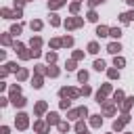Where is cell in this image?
<instances>
[{
	"mask_svg": "<svg viewBox=\"0 0 134 134\" xmlns=\"http://www.w3.org/2000/svg\"><path fill=\"white\" fill-rule=\"evenodd\" d=\"M6 71H17V63H8L6 65Z\"/></svg>",
	"mask_w": 134,
	"mask_h": 134,
	"instance_id": "42",
	"label": "cell"
},
{
	"mask_svg": "<svg viewBox=\"0 0 134 134\" xmlns=\"http://www.w3.org/2000/svg\"><path fill=\"white\" fill-rule=\"evenodd\" d=\"M17 80H27V69H19V73H17Z\"/></svg>",
	"mask_w": 134,
	"mask_h": 134,
	"instance_id": "27",
	"label": "cell"
},
{
	"mask_svg": "<svg viewBox=\"0 0 134 134\" xmlns=\"http://www.w3.org/2000/svg\"><path fill=\"white\" fill-rule=\"evenodd\" d=\"M105 67H107V65H105L103 59H100V61H94V69H96V71H105Z\"/></svg>",
	"mask_w": 134,
	"mask_h": 134,
	"instance_id": "19",
	"label": "cell"
},
{
	"mask_svg": "<svg viewBox=\"0 0 134 134\" xmlns=\"http://www.w3.org/2000/svg\"><path fill=\"white\" fill-rule=\"evenodd\" d=\"M80 92H82V94H84V96H86V94H90V92H92V90H90V86H84V88H82V90H80Z\"/></svg>",
	"mask_w": 134,
	"mask_h": 134,
	"instance_id": "44",
	"label": "cell"
},
{
	"mask_svg": "<svg viewBox=\"0 0 134 134\" xmlns=\"http://www.w3.org/2000/svg\"><path fill=\"white\" fill-rule=\"evenodd\" d=\"M88 21H92V23H96V21H98V15H96L94 10H90V13H88Z\"/></svg>",
	"mask_w": 134,
	"mask_h": 134,
	"instance_id": "24",
	"label": "cell"
},
{
	"mask_svg": "<svg viewBox=\"0 0 134 134\" xmlns=\"http://www.w3.org/2000/svg\"><path fill=\"white\" fill-rule=\"evenodd\" d=\"M103 111H105V115H113V111H115L113 103H103Z\"/></svg>",
	"mask_w": 134,
	"mask_h": 134,
	"instance_id": "12",
	"label": "cell"
},
{
	"mask_svg": "<svg viewBox=\"0 0 134 134\" xmlns=\"http://www.w3.org/2000/svg\"><path fill=\"white\" fill-rule=\"evenodd\" d=\"M65 4V0H48V8L50 10H57V8H61Z\"/></svg>",
	"mask_w": 134,
	"mask_h": 134,
	"instance_id": "8",
	"label": "cell"
},
{
	"mask_svg": "<svg viewBox=\"0 0 134 134\" xmlns=\"http://www.w3.org/2000/svg\"><path fill=\"white\" fill-rule=\"evenodd\" d=\"M31 86H34V88H42V77H40V75L34 77V80H31Z\"/></svg>",
	"mask_w": 134,
	"mask_h": 134,
	"instance_id": "23",
	"label": "cell"
},
{
	"mask_svg": "<svg viewBox=\"0 0 134 134\" xmlns=\"http://www.w3.org/2000/svg\"><path fill=\"white\" fill-rule=\"evenodd\" d=\"M65 69H67V71H73V69H75V61H67Z\"/></svg>",
	"mask_w": 134,
	"mask_h": 134,
	"instance_id": "35",
	"label": "cell"
},
{
	"mask_svg": "<svg viewBox=\"0 0 134 134\" xmlns=\"http://www.w3.org/2000/svg\"><path fill=\"white\" fill-rule=\"evenodd\" d=\"M88 52L96 54V52H98V44H96V42H90V44H88Z\"/></svg>",
	"mask_w": 134,
	"mask_h": 134,
	"instance_id": "20",
	"label": "cell"
},
{
	"mask_svg": "<svg viewBox=\"0 0 134 134\" xmlns=\"http://www.w3.org/2000/svg\"><path fill=\"white\" fill-rule=\"evenodd\" d=\"M77 10H80V2H73L71 4V13H77Z\"/></svg>",
	"mask_w": 134,
	"mask_h": 134,
	"instance_id": "43",
	"label": "cell"
},
{
	"mask_svg": "<svg viewBox=\"0 0 134 134\" xmlns=\"http://www.w3.org/2000/svg\"><path fill=\"white\" fill-rule=\"evenodd\" d=\"M80 134H88V132H80Z\"/></svg>",
	"mask_w": 134,
	"mask_h": 134,
	"instance_id": "50",
	"label": "cell"
},
{
	"mask_svg": "<svg viewBox=\"0 0 134 134\" xmlns=\"http://www.w3.org/2000/svg\"><path fill=\"white\" fill-rule=\"evenodd\" d=\"M46 124H48V126L61 124V121H59V113H48V115H46Z\"/></svg>",
	"mask_w": 134,
	"mask_h": 134,
	"instance_id": "7",
	"label": "cell"
},
{
	"mask_svg": "<svg viewBox=\"0 0 134 134\" xmlns=\"http://www.w3.org/2000/svg\"><path fill=\"white\" fill-rule=\"evenodd\" d=\"M134 19V10H130V13H121L119 15V21L121 23H128V21H132Z\"/></svg>",
	"mask_w": 134,
	"mask_h": 134,
	"instance_id": "11",
	"label": "cell"
},
{
	"mask_svg": "<svg viewBox=\"0 0 134 134\" xmlns=\"http://www.w3.org/2000/svg\"><path fill=\"white\" fill-rule=\"evenodd\" d=\"M98 92H100V94H109V92H111V86H109V84H105V86H103Z\"/></svg>",
	"mask_w": 134,
	"mask_h": 134,
	"instance_id": "36",
	"label": "cell"
},
{
	"mask_svg": "<svg viewBox=\"0 0 134 134\" xmlns=\"http://www.w3.org/2000/svg\"><path fill=\"white\" fill-rule=\"evenodd\" d=\"M46 61H48V63H54V61H57V52H48V54H46Z\"/></svg>",
	"mask_w": 134,
	"mask_h": 134,
	"instance_id": "31",
	"label": "cell"
},
{
	"mask_svg": "<svg viewBox=\"0 0 134 134\" xmlns=\"http://www.w3.org/2000/svg\"><path fill=\"white\" fill-rule=\"evenodd\" d=\"M69 107H71V100L69 98H63L61 100V109H69Z\"/></svg>",
	"mask_w": 134,
	"mask_h": 134,
	"instance_id": "33",
	"label": "cell"
},
{
	"mask_svg": "<svg viewBox=\"0 0 134 134\" xmlns=\"http://www.w3.org/2000/svg\"><path fill=\"white\" fill-rule=\"evenodd\" d=\"M23 2H25V0H15V8H17V6H23Z\"/></svg>",
	"mask_w": 134,
	"mask_h": 134,
	"instance_id": "47",
	"label": "cell"
},
{
	"mask_svg": "<svg viewBox=\"0 0 134 134\" xmlns=\"http://www.w3.org/2000/svg\"><path fill=\"white\" fill-rule=\"evenodd\" d=\"M119 50H121V44H119V42H111V44L107 46V52H111V54H117Z\"/></svg>",
	"mask_w": 134,
	"mask_h": 134,
	"instance_id": "6",
	"label": "cell"
},
{
	"mask_svg": "<svg viewBox=\"0 0 134 134\" xmlns=\"http://www.w3.org/2000/svg\"><path fill=\"white\" fill-rule=\"evenodd\" d=\"M59 130H61V132H67V130H69V124H59Z\"/></svg>",
	"mask_w": 134,
	"mask_h": 134,
	"instance_id": "45",
	"label": "cell"
},
{
	"mask_svg": "<svg viewBox=\"0 0 134 134\" xmlns=\"http://www.w3.org/2000/svg\"><path fill=\"white\" fill-rule=\"evenodd\" d=\"M113 63H115V67H124V65H126V59H121V57H115V61H113Z\"/></svg>",
	"mask_w": 134,
	"mask_h": 134,
	"instance_id": "26",
	"label": "cell"
},
{
	"mask_svg": "<svg viewBox=\"0 0 134 134\" xmlns=\"http://www.w3.org/2000/svg\"><path fill=\"white\" fill-rule=\"evenodd\" d=\"M2 15H4V19H13V13L8 8H2Z\"/></svg>",
	"mask_w": 134,
	"mask_h": 134,
	"instance_id": "39",
	"label": "cell"
},
{
	"mask_svg": "<svg viewBox=\"0 0 134 134\" xmlns=\"http://www.w3.org/2000/svg\"><path fill=\"white\" fill-rule=\"evenodd\" d=\"M46 73H48L50 77H57V75H59V69H57V67H48V69H46Z\"/></svg>",
	"mask_w": 134,
	"mask_h": 134,
	"instance_id": "21",
	"label": "cell"
},
{
	"mask_svg": "<svg viewBox=\"0 0 134 134\" xmlns=\"http://www.w3.org/2000/svg\"><path fill=\"white\" fill-rule=\"evenodd\" d=\"M84 115H88V109L86 107H80V109L69 111V119H77V117H84Z\"/></svg>",
	"mask_w": 134,
	"mask_h": 134,
	"instance_id": "4",
	"label": "cell"
},
{
	"mask_svg": "<svg viewBox=\"0 0 134 134\" xmlns=\"http://www.w3.org/2000/svg\"><path fill=\"white\" fill-rule=\"evenodd\" d=\"M98 2H103V0H88V4H90V6H96Z\"/></svg>",
	"mask_w": 134,
	"mask_h": 134,
	"instance_id": "46",
	"label": "cell"
},
{
	"mask_svg": "<svg viewBox=\"0 0 134 134\" xmlns=\"http://www.w3.org/2000/svg\"><path fill=\"white\" fill-rule=\"evenodd\" d=\"M77 80H80V82H86V80H88V73H86V71H77Z\"/></svg>",
	"mask_w": 134,
	"mask_h": 134,
	"instance_id": "32",
	"label": "cell"
},
{
	"mask_svg": "<svg viewBox=\"0 0 134 134\" xmlns=\"http://www.w3.org/2000/svg\"><path fill=\"white\" fill-rule=\"evenodd\" d=\"M34 128H36L40 134H46V132H48V126H46L44 121H36V124H34Z\"/></svg>",
	"mask_w": 134,
	"mask_h": 134,
	"instance_id": "10",
	"label": "cell"
},
{
	"mask_svg": "<svg viewBox=\"0 0 134 134\" xmlns=\"http://www.w3.org/2000/svg\"><path fill=\"white\" fill-rule=\"evenodd\" d=\"M96 36H98V38L109 36V27H107V25H98V27H96Z\"/></svg>",
	"mask_w": 134,
	"mask_h": 134,
	"instance_id": "9",
	"label": "cell"
},
{
	"mask_svg": "<svg viewBox=\"0 0 134 134\" xmlns=\"http://www.w3.org/2000/svg\"><path fill=\"white\" fill-rule=\"evenodd\" d=\"M126 2H128V4H132V6H134V0H126Z\"/></svg>",
	"mask_w": 134,
	"mask_h": 134,
	"instance_id": "49",
	"label": "cell"
},
{
	"mask_svg": "<svg viewBox=\"0 0 134 134\" xmlns=\"http://www.w3.org/2000/svg\"><path fill=\"white\" fill-rule=\"evenodd\" d=\"M134 105V96H130V98H126V103H121V111L124 113H128V109Z\"/></svg>",
	"mask_w": 134,
	"mask_h": 134,
	"instance_id": "13",
	"label": "cell"
},
{
	"mask_svg": "<svg viewBox=\"0 0 134 134\" xmlns=\"http://www.w3.org/2000/svg\"><path fill=\"white\" fill-rule=\"evenodd\" d=\"M40 44H42V40H40V38H31V42H29L31 50H38V48H40Z\"/></svg>",
	"mask_w": 134,
	"mask_h": 134,
	"instance_id": "17",
	"label": "cell"
},
{
	"mask_svg": "<svg viewBox=\"0 0 134 134\" xmlns=\"http://www.w3.org/2000/svg\"><path fill=\"white\" fill-rule=\"evenodd\" d=\"M128 121H130V115H128V113H124V115H121V119H115V121H113V130H115V132L124 130V126H126Z\"/></svg>",
	"mask_w": 134,
	"mask_h": 134,
	"instance_id": "3",
	"label": "cell"
},
{
	"mask_svg": "<svg viewBox=\"0 0 134 134\" xmlns=\"http://www.w3.org/2000/svg\"><path fill=\"white\" fill-rule=\"evenodd\" d=\"M0 132H2V134H8V128H6V126H2V130H0Z\"/></svg>",
	"mask_w": 134,
	"mask_h": 134,
	"instance_id": "48",
	"label": "cell"
},
{
	"mask_svg": "<svg viewBox=\"0 0 134 134\" xmlns=\"http://www.w3.org/2000/svg\"><path fill=\"white\" fill-rule=\"evenodd\" d=\"M82 57H84V52H80V50H75V52H73V61H80Z\"/></svg>",
	"mask_w": 134,
	"mask_h": 134,
	"instance_id": "41",
	"label": "cell"
},
{
	"mask_svg": "<svg viewBox=\"0 0 134 134\" xmlns=\"http://www.w3.org/2000/svg\"><path fill=\"white\" fill-rule=\"evenodd\" d=\"M90 124H92V128H98V126L103 124V117H100V115H92V119H90Z\"/></svg>",
	"mask_w": 134,
	"mask_h": 134,
	"instance_id": "16",
	"label": "cell"
},
{
	"mask_svg": "<svg viewBox=\"0 0 134 134\" xmlns=\"http://www.w3.org/2000/svg\"><path fill=\"white\" fill-rule=\"evenodd\" d=\"M109 36H111V38H119V36H121V29H119V27H111V29H109Z\"/></svg>",
	"mask_w": 134,
	"mask_h": 134,
	"instance_id": "18",
	"label": "cell"
},
{
	"mask_svg": "<svg viewBox=\"0 0 134 134\" xmlns=\"http://www.w3.org/2000/svg\"><path fill=\"white\" fill-rule=\"evenodd\" d=\"M25 103H27V100H25L23 96H13V105H15V107H25Z\"/></svg>",
	"mask_w": 134,
	"mask_h": 134,
	"instance_id": "14",
	"label": "cell"
},
{
	"mask_svg": "<svg viewBox=\"0 0 134 134\" xmlns=\"http://www.w3.org/2000/svg\"><path fill=\"white\" fill-rule=\"evenodd\" d=\"M50 46L52 48H59V46H63V40H50Z\"/></svg>",
	"mask_w": 134,
	"mask_h": 134,
	"instance_id": "34",
	"label": "cell"
},
{
	"mask_svg": "<svg viewBox=\"0 0 134 134\" xmlns=\"http://www.w3.org/2000/svg\"><path fill=\"white\" fill-rule=\"evenodd\" d=\"M63 46H73V38L71 36H65L63 38Z\"/></svg>",
	"mask_w": 134,
	"mask_h": 134,
	"instance_id": "25",
	"label": "cell"
},
{
	"mask_svg": "<svg viewBox=\"0 0 134 134\" xmlns=\"http://www.w3.org/2000/svg\"><path fill=\"white\" fill-rule=\"evenodd\" d=\"M2 44H4V46H8V44H10V36H8V34H4V36H2Z\"/></svg>",
	"mask_w": 134,
	"mask_h": 134,
	"instance_id": "40",
	"label": "cell"
},
{
	"mask_svg": "<svg viewBox=\"0 0 134 134\" xmlns=\"http://www.w3.org/2000/svg\"><path fill=\"white\" fill-rule=\"evenodd\" d=\"M44 111H46V103H44V100H40V103L36 105V115H42Z\"/></svg>",
	"mask_w": 134,
	"mask_h": 134,
	"instance_id": "15",
	"label": "cell"
},
{
	"mask_svg": "<svg viewBox=\"0 0 134 134\" xmlns=\"http://www.w3.org/2000/svg\"><path fill=\"white\" fill-rule=\"evenodd\" d=\"M50 23H52L54 27H59V25H61V19H59L57 15H52V17H50Z\"/></svg>",
	"mask_w": 134,
	"mask_h": 134,
	"instance_id": "28",
	"label": "cell"
},
{
	"mask_svg": "<svg viewBox=\"0 0 134 134\" xmlns=\"http://www.w3.org/2000/svg\"><path fill=\"white\" fill-rule=\"evenodd\" d=\"M113 98H115V103H119V100L124 98V92H121V90H117V92L113 94Z\"/></svg>",
	"mask_w": 134,
	"mask_h": 134,
	"instance_id": "37",
	"label": "cell"
},
{
	"mask_svg": "<svg viewBox=\"0 0 134 134\" xmlns=\"http://www.w3.org/2000/svg\"><path fill=\"white\" fill-rule=\"evenodd\" d=\"M82 23H84V21H82L80 17H71V19L65 21V27H67V29H73V27H80Z\"/></svg>",
	"mask_w": 134,
	"mask_h": 134,
	"instance_id": "5",
	"label": "cell"
},
{
	"mask_svg": "<svg viewBox=\"0 0 134 134\" xmlns=\"http://www.w3.org/2000/svg\"><path fill=\"white\" fill-rule=\"evenodd\" d=\"M29 115H25V113H19L17 115V119H15V126L19 128V130H25L27 128V124H29V119H27Z\"/></svg>",
	"mask_w": 134,
	"mask_h": 134,
	"instance_id": "2",
	"label": "cell"
},
{
	"mask_svg": "<svg viewBox=\"0 0 134 134\" xmlns=\"http://www.w3.org/2000/svg\"><path fill=\"white\" fill-rule=\"evenodd\" d=\"M75 130H77V132H86V126H84V121H77V124H75Z\"/></svg>",
	"mask_w": 134,
	"mask_h": 134,
	"instance_id": "38",
	"label": "cell"
},
{
	"mask_svg": "<svg viewBox=\"0 0 134 134\" xmlns=\"http://www.w3.org/2000/svg\"><path fill=\"white\" fill-rule=\"evenodd\" d=\"M59 94H61L63 98H69V100H71V98H77L82 92H80V90H75V88H61V92H59Z\"/></svg>",
	"mask_w": 134,
	"mask_h": 134,
	"instance_id": "1",
	"label": "cell"
},
{
	"mask_svg": "<svg viewBox=\"0 0 134 134\" xmlns=\"http://www.w3.org/2000/svg\"><path fill=\"white\" fill-rule=\"evenodd\" d=\"M10 34H13V36H19V34H21V25H13V27H10Z\"/></svg>",
	"mask_w": 134,
	"mask_h": 134,
	"instance_id": "30",
	"label": "cell"
},
{
	"mask_svg": "<svg viewBox=\"0 0 134 134\" xmlns=\"http://www.w3.org/2000/svg\"><path fill=\"white\" fill-rule=\"evenodd\" d=\"M31 29H36V31H38V29H42V21H38V19H36V21H31Z\"/></svg>",
	"mask_w": 134,
	"mask_h": 134,
	"instance_id": "29",
	"label": "cell"
},
{
	"mask_svg": "<svg viewBox=\"0 0 134 134\" xmlns=\"http://www.w3.org/2000/svg\"><path fill=\"white\" fill-rule=\"evenodd\" d=\"M126 134H130V132H126Z\"/></svg>",
	"mask_w": 134,
	"mask_h": 134,
	"instance_id": "51",
	"label": "cell"
},
{
	"mask_svg": "<svg viewBox=\"0 0 134 134\" xmlns=\"http://www.w3.org/2000/svg\"><path fill=\"white\" fill-rule=\"evenodd\" d=\"M107 75H109L111 80H117V77H119V71H117V69H109V71H107Z\"/></svg>",
	"mask_w": 134,
	"mask_h": 134,
	"instance_id": "22",
	"label": "cell"
}]
</instances>
